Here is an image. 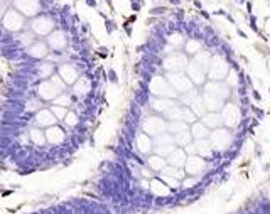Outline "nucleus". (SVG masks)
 Returning <instances> with one entry per match:
<instances>
[{
  "instance_id": "nucleus-1",
  "label": "nucleus",
  "mask_w": 270,
  "mask_h": 214,
  "mask_svg": "<svg viewBox=\"0 0 270 214\" xmlns=\"http://www.w3.org/2000/svg\"><path fill=\"white\" fill-rule=\"evenodd\" d=\"M230 84L221 81H211L206 84V93L203 94V103L204 108H208L209 112H218L225 105V101L230 96Z\"/></svg>"
},
{
  "instance_id": "nucleus-2",
  "label": "nucleus",
  "mask_w": 270,
  "mask_h": 214,
  "mask_svg": "<svg viewBox=\"0 0 270 214\" xmlns=\"http://www.w3.org/2000/svg\"><path fill=\"white\" fill-rule=\"evenodd\" d=\"M209 142L214 152H223L233 143V135L228 128H214L213 133H209Z\"/></svg>"
},
{
  "instance_id": "nucleus-3",
  "label": "nucleus",
  "mask_w": 270,
  "mask_h": 214,
  "mask_svg": "<svg viewBox=\"0 0 270 214\" xmlns=\"http://www.w3.org/2000/svg\"><path fill=\"white\" fill-rule=\"evenodd\" d=\"M44 133H46L47 143H51V145H61V143L68 138V130H66V127L64 125H59V123L49 127Z\"/></svg>"
},
{
  "instance_id": "nucleus-4",
  "label": "nucleus",
  "mask_w": 270,
  "mask_h": 214,
  "mask_svg": "<svg viewBox=\"0 0 270 214\" xmlns=\"http://www.w3.org/2000/svg\"><path fill=\"white\" fill-rule=\"evenodd\" d=\"M219 115H221L223 125H226V127H236L240 121V110L235 105H223Z\"/></svg>"
},
{
  "instance_id": "nucleus-5",
  "label": "nucleus",
  "mask_w": 270,
  "mask_h": 214,
  "mask_svg": "<svg viewBox=\"0 0 270 214\" xmlns=\"http://www.w3.org/2000/svg\"><path fill=\"white\" fill-rule=\"evenodd\" d=\"M206 165H208V162H206L204 157H199V155H189L188 160H186V164H184V169H186L188 174H191V176H197V174H201V172L206 169Z\"/></svg>"
},
{
  "instance_id": "nucleus-6",
  "label": "nucleus",
  "mask_w": 270,
  "mask_h": 214,
  "mask_svg": "<svg viewBox=\"0 0 270 214\" xmlns=\"http://www.w3.org/2000/svg\"><path fill=\"white\" fill-rule=\"evenodd\" d=\"M59 123L57 118L54 116L51 108H47V110H41V112H36V116H34V125L39 127V128H42V127H52V125Z\"/></svg>"
},
{
  "instance_id": "nucleus-7",
  "label": "nucleus",
  "mask_w": 270,
  "mask_h": 214,
  "mask_svg": "<svg viewBox=\"0 0 270 214\" xmlns=\"http://www.w3.org/2000/svg\"><path fill=\"white\" fill-rule=\"evenodd\" d=\"M206 69L203 64H199L196 59L191 61L188 64V73L189 76H191V79H193V83H196V84H201L203 81H204V76H206Z\"/></svg>"
},
{
  "instance_id": "nucleus-8",
  "label": "nucleus",
  "mask_w": 270,
  "mask_h": 214,
  "mask_svg": "<svg viewBox=\"0 0 270 214\" xmlns=\"http://www.w3.org/2000/svg\"><path fill=\"white\" fill-rule=\"evenodd\" d=\"M162 64L167 71H182L188 66V61H186V57L182 54H172V56H169L164 61Z\"/></svg>"
},
{
  "instance_id": "nucleus-9",
  "label": "nucleus",
  "mask_w": 270,
  "mask_h": 214,
  "mask_svg": "<svg viewBox=\"0 0 270 214\" xmlns=\"http://www.w3.org/2000/svg\"><path fill=\"white\" fill-rule=\"evenodd\" d=\"M167 164L172 165V167H177V169H182L184 167L186 160H188V154H186L184 148H174L171 154L167 155Z\"/></svg>"
},
{
  "instance_id": "nucleus-10",
  "label": "nucleus",
  "mask_w": 270,
  "mask_h": 214,
  "mask_svg": "<svg viewBox=\"0 0 270 214\" xmlns=\"http://www.w3.org/2000/svg\"><path fill=\"white\" fill-rule=\"evenodd\" d=\"M166 125H167V123H166L162 118H149V120L145 121V125H144V130L149 132L152 137H157V135L164 133Z\"/></svg>"
},
{
  "instance_id": "nucleus-11",
  "label": "nucleus",
  "mask_w": 270,
  "mask_h": 214,
  "mask_svg": "<svg viewBox=\"0 0 270 214\" xmlns=\"http://www.w3.org/2000/svg\"><path fill=\"white\" fill-rule=\"evenodd\" d=\"M26 51L29 52L30 57L41 61V59H44V57H47V54H49V46H47L46 42L36 41L34 44H30V47H29V49H26Z\"/></svg>"
},
{
  "instance_id": "nucleus-12",
  "label": "nucleus",
  "mask_w": 270,
  "mask_h": 214,
  "mask_svg": "<svg viewBox=\"0 0 270 214\" xmlns=\"http://www.w3.org/2000/svg\"><path fill=\"white\" fill-rule=\"evenodd\" d=\"M213 68H216L214 71H209V76L213 78V79H221V78H225L228 74V64L226 61L223 59V57H214L213 59Z\"/></svg>"
},
{
  "instance_id": "nucleus-13",
  "label": "nucleus",
  "mask_w": 270,
  "mask_h": 214,
  "mask_svg": "<svg viewBox=\"0 0 270 214\" xmlns=\"http://www.w3.org/2000/svg\"><path fill=\"white\" fill-rule=\"evenodd\" d=\"M135 143H137V152L142 154V155L150 154L152 148H154V142H152V138H150L149 135H144V133H140V135L135 137Z\"/></svg>"
},
{
  "instance_id": "nucleus-14",
  "label": "nucleus",
  "mask_w": 270,
  "mask_h": 214,
  "mask_svg": "<svg viewBox=\"0 0 270 214\" xmlns=\"http://www.w3.org/2000/svg\"><path fill=\"white\" fill-rule=\"evenodd\" d=\"M191 137L193 140H203V138H209V128L206 127L203 121H194L191 125Z\"/></svg>"
},
{
  "instance_id": "nucleus-15",
  "label": "nucleus",
  "mask_w": 270,
  "mask_h": 214,
  "mask_svg": "<svg viewBox=\"0 0 270 214\" xmlns=\"http://www.w3.org/2000/svg\"><path fill=\"white\" fill-rule=\"evenodd\" d=\"M201 121L208 127V128H219L223 121H221V115L218 112H209V113H204L201 116Z\"/></svg>"
},
{
  "instance_id": "nucleus-16",
  "label": "nucleus",
  "mask_w": 270,
  "mask_h": 214,
  "mask_svg": "<svg viewBox=\"0 0 270 214\" xmlns=\"http://www.w3.org/2000/svg\"><path fill=\"white\" fill-rule=\"evenodd\" d=\"M147 167L150 169L152 172H160L166 165H167V160H166V157H160V155H150L149 158H147Z\"/></svg>"
},
{
  "instance_id": "nucleus-17",
  "label": "nucleus",
  "mask_w": 270,
  "mask_h": 214,
  "mask_svg": "<svg viewBox=\"0 0 270 214\" xmlns=\"http://www.w3.org/2000/svg\"><path fill=\"white\" fill-rule=\"evenodd\" d=\"M29 138H30V143L34 147H41L46 143V133H44L42 128H39V127H34V128H30L29 132Z\"/></svg>"
},
{
  "instance_id": "nucleus-18",
  "label": "nucleus",
  "mask_w": 270,
  "mask_h": 214,
  "mask_svg": "<svg viewBox=\"0 0 270 214\" xmlns=\"http://www.w3.org/2000/svg\"><path fill=\"white\" fill-rule=\"evenodd\" d=\"M191 142H193V137H191V132H189V130H182V132L174 135V143L179 145V147L181 145L186 147V145H189Z\"/></svg>"
},
{
  "instance_id": "nucleus-19",
  "label": "nucleus",
  "mask_w": 270,
  "mask_h": 214,
  "mask_svg": "<svg viewBox=\"0 0 270 214\" xmlns=\"http://www.w3.org/2000/svg\"><path fill=\"white\" fill-rule=\"evenodd\" d=\"M171 12V7L167 4L162 5V4H155L154 7H150L149 9V15H154V17H164V15H167Z\"/></svg>"
},
{
  "instance_id": "nucleus-20",
  "label": "nucleus",
  "mask_w": 270,
  "mask_h": 214,
  "mask_svg": "<svg viewBox=\"0 0 270 214\" xmlns=\"http://www.w3.org/2000/svg\"><path fill=\"white\" fill-rule=\"evenodd\" d=\"M166 130L171 135H176V133L182 132V130H188V123H184V121H169L166 125Z\"/></svg>"
},
{
  "instance_id": "nucleus-21",
  "label": "nucleus",
  "mask_w": 270,
  "mask_h": 214,
  "mask_svg": "<svg viewBox=\"0 0 270 214\" xmlns=\"http://www.w3.org/2000/svg\"><path fill=\"white\" fill-rule=\"evenodd\" d=\"M199 49H201V44L197 42L196 39H189L188 42H186V52L188 54H196Z\"/></svg>"
},
{
  "instance_id": "nucleus-22",
  "label": "nucleus",
  "mask_w": 270,
  "mask_h": 214,
  "mask_svg": "<svg viewBox=\"0 0 270 214\" xmlns=\"http://www.w3.org/2000/svg\"><path fill=\"white\" fill-rule=\"evenodd\" d=\"M247 20H248V24H250V27H252V30H253V32H257L258 35H262V37H263V34H262L260 27H258V24H257V17H255L253 14L247 15Z\"/></svg>"
},
{
  "instance_id": "nucleus-23",
  "label": "nucleus",
  "mask_w": 270,
  "mask_h": 214,
  "mask_svg": "<svg viewBox=\"0 0 270 214\" xmlns=\"http://www.w3.org/2000/svg\"><path fill=\"white\" fill-rule=\"evenodd\" d=\"M105 22V30H107V34L110 35V34H113V32H115L116 29H118V26H116V22L113 20L112 17H108L107 20H103Z\"/></svg>"
},
{
  "instance_id": "nucleus-24",
  "label": "nucleus",
  "mask_w": 270,
  "mask_h": 214,
  "mask_svg": "<svg viewBox=\"0 0 270 214\" xmlns=\"http://www.w3.org/2000/svg\"><path fill=\"white\" fill-rule=\"evenodd\" d=\"M144 4H145V0H135V2H130V10L133 14H138L142 9H144Z\"/></svg>"
},
{
  "instance_id": "nucleus-25",
  "label": "nucleus",
  "mask_w": 270,
  "mask_h": 214,
  "mask_svg": "<svg viewBox=\"0 0 270 214\" xmlns=\"http://www.w3.org/2000/svg\"><path fill=\"white\" fill-rule=\"evenodd\" d=\"M39 2V9L41 10H49L56 5V0H37Z\"/></svg>"
},
{
  "instance_id": "nucleus-26",
  "label": "nucleus",
  "mask_w": 270,
  "mask_h": 214,
  "mask_svg": "<svg viewBox=\"0 0 270 214\" xmlns=\"http://www.w3.org/2000/svg\"><path fill=\"white\" fill-rule=\"evenodd\" d=\"M122 30L125 32L127 37H132V34H133V24H130L129 20H123V24H122Z\"/></svg>"
},
{
  "instance_id": "nucleus-27",
  "label": "nucleus",
  "mask_w": 270,
  "mask_h": 214,
  "mask_svg": "<svg viewBox=\"0 0 270 214\" xmlns=\"http://www.w3.org/2000/svg\"><path fill=\"white\" fill-rule=\"evenodd\" d=\"M90 30H91V26H90V22L88 20H83L81 24H79V34L81 35L90 34Z\"/></svg>"
},
{
  "instance_id": "nucleus-28",
  "label": "nucleus",
  "mask_w": 270,
  "mask_h": 214,
  "mask_svg": "<svg viewBox=\"0 0 270 214\" xmlns=\"http://www.w3.org/2000/svg\"><path fill=\"white\" fill-rule=\"evenodd\" d=\"M69 22H71V26H79V24H81V17H79V14L73 10L71 15H69Z\"/></svg>"
},
{
  "instance_id": "nucleus-29",
  "label": "nucleus",
  "mask_w": 270,
  "mask_h": 214,
  "mask_svg": "<svg viewBox=\"0 0 270 214\" xmlns=\"http://www.w3.org/2000/svg\"><path fill=\"white\" fill-rule=\"evenodd\" d=\"M107 76H108V81H110V83H113V84H118V74L115 73V69H108Z\"/></svg>"
},
{
  "instance_id": "nucleus-30",
  "label": "nucleus",
  "mask_w": 270,
  "mask_h": 214,
  "mask_svg": "<svg viewBox=\"0 0 270 214\" xmlns=\"http://www.w3.org/2000/svg\"><path fill=\"white\" fill-rule=\"evenodd\" d=\"M96 54H98V57H101V59H105V57L108 56V47H105V46H100L98 49H96Z\"/></svg>"
},
{
  "instance_id": "nucleus-31",
  "label": "nucleus",
  "mask_w": 270,
  "mask_h": 214,
  "mask_svg": "<svg viewBox=\"0 0 270 214\" xmlns=\"http://www.w3.org/2000/svg\"><path fill=\"white\" fill-rule=\"evenodd\" d=\"M169 7H182V0H166Z\"/></svg>"
},
{
  "instance_id": "nucleus-32",
  "label": "nucleus",
  "mask_w": 270,
  "mask_h": 214,
  "mask_svg": "<svg viewBox=\"0 0 270 214\" xmlns=\"http://www.w3.org/2000/svg\"><path fill=\"white\" fill-rule=\"evenodd\" d=\"M85 4L90 9H98V0H85Z\"/></svg>"
},
{
  "instance_id": "nucleus-33",
  "label": "nucleus",
  "mask_w": 270,
  "mask_h": 214,
  "mask_svg": "<svg viewBox=\"0 0 270 214\" xmlns=\"http://www.w3.org/2000/svg\"><path fill=\"white\" fill-rule=\"evenodd\" d=\"M197 14H199V15H201L203 19H206V20H211V14L208 12V10L201 9V10H197Z\"/></svg>"
},
{
  "instance_id": "nucleus-34",
  "label": "nucleus",
  "mask_w": 270,
  "mask_h": 214,
  "mask_svg": "<svg viewBox=\"0 0 270 214\" xmlns=\"http://www.w3.org/2000/svg\"><path fill=\"white\" fill-rule=\"evenodd\" d=\"M245 7H247V14H253V0H247Z\"/></svg>"
},
{
  "instance_id": "nucleus-35",
  "label": "nucleus",
  "mask_w": 270,
  "mask_h": 214,
  "mask_svg": "<svg viewBox=\"0 0 270 214\" xmlns=\"http://www.w3.org/2000/svg\"><path fill=\"white\" fill-rule=\"evenodd\" d=\"M137 19H138V15H137V14H133V12H132V14L129 15V17L125 19V20H129L130 24H135V22H137Z\"/></svg>"
},
{
  "instance_id": "nucleus-36",
  "label": "nucleus",
  "mask_w": 270,
  "mask_h": 214,
  "mask_svg": "<svg viewBox=\"0 0 270 214\" xmlns=\"http://www.w3.org/2000/svg\"><path fill=\"white\" fill-rule=\"evenodd\" d=\"M226 12L228 10H225V9H218V10H214V15H218V17H225V15H226Z\"/></svg>"
},
{
  "instance_id": "nucleus-37",
  "label": "nucleus",
  "mask_w": 270,
  "mask_h": 214,
  "mask_svg": "<svg viewBox=\"0 0 270 214\" xmlns=\"http://www.w3.org/2000/svg\"><path fill=\"white\" fill-rule=\"evenodd\" d=\"M193 5H194V9H197V10L204 9V7H203V2H201V0H193Z\"/></svg>"
},
{
  "instance_id": "nucleus-38",
  "label": "nucleus",
  "mask_w": 270,
  "mask_h": 214,
  "mask_svg": "<svg viewBox=\"0 0 270 214\" xmlns=\"http://www.w3.org/2000/svg\"><path fill=\"white\" fill-rule=\"evenodd\" d=\"M225 19H226L228 22H231V24H236V19L233 17V15H231V14H230V12H226V15H225Z\"/></svg>"
},
{
  "instance_id": "nucleus-39",
  "label": "nucleus",
  "mask_w": 270,
  "mask_h": 214,
  "mask_svg": "<svg viewBox=\"0 0 270 214\" xmlns=\"http://www.w3.org/2000/svg\"><path fill=\"white\" fill-rule=\"evenodd\" d=\"M103 2H105V4H107L108 7H110V10H112V14H115V7H113V0H103Z\"/></svg>"
},
{
  "instance_id": "nucleus-40",
  "label": "nucleus",
  "mask_w": 270,
  "mask_h": 214,
  "mask_svg": "<svg viewBox=\"0 0 270 214\" xmlns=\"http://www.w3.org/2000/svg\"><path fill=\"white\" fill-rule=\"evenodd\" d=\"M98 15L103 19V20H107V19H108V14H107V12H103V10H98Z\"/></svg>"
},
{
  "instance_id": "nucleus-41",
  "label": "nucleus",
  "mask_w": 270,
  "mask_h": 214,
  "mask_svg": "<svg viewBox=\"0 0 270 214\" xmlns=\"http://www.w3.org/2000/svg\"><path fill=\"white\" fill-rule=\"evenodd\" d=\"M236 32H238V35H241V37H243V39H247V34H245V32L240 29V27H236Z\"/></svg>"
},
{
  "instance_id": "nucleus-42",
  "label": "nucleus",
  "mask_w": 270,
  "mask_h": 214,
  "mask_svg": "<svg viewBox=\"0 0 270 214\" xmlns=\"http://www.w3.org/2000/svg\"><path fill=\"white\" fill-rule=\"evenodd\" d=\"M4 34H5V27L2 26V24H0V37H2V35H4Z\"/></svg>"
},
{
  "instance_id": "nucleus-43",
  "label": "nucleus",
  "mask_w": 270,
  "mask_h": 214,
  "mask_svg": "<svg viewBox=\"0 0 270 214\" xmlns=\"http://www.w3.org/2000/svg\"><path fill=\"white\" fill-rule=\"evenodd\" d=\"M235 2H236L238 5H245V2H247V0H235Z\"/></svg>"
},
{
  "instance_id": "nucleus-44",
  "label": "nucleus",
  "mask_w": 270,
  "mask_h": 214,
  "mask_svg": "<svg viewBox=\"0 0 270 214\" xmlns=\"http://www.w3.org/2000/svg\"><path fill=\"white\" fill-rule=\"evenodd\" d=\"M76 2H78V0H71V4H73V5H76Z\"/></svg>"
},
{
  "instance_id": "nucleus-45",
  "label": "nucleus",
  "mask_w": 270,
  "mask_h": 214,
  "mask_svg": "<svg viewBox=\"0 0 270 214\" xmlns=\"http://www.w3.org/2000/svg\"><path fill=\"white\" fill-rule=\"evenodd\" d=\"M152 2H154V4H159V0H152Z\"/></svg>"
},
{
  "instance_id": "nucleus-46",
  "label": "nucleus",
  "mask_w": 270,
  "mask_h": 214,
  "mask_svg": "<svg viewBox=\"0 0 270 214\" xmlns=\"http://www.w3.org/2000/svg\"><path fill=\"white\" fill-rule=\"evenodd\" d=\"M0 192H2V185H0Z\"/></svg>"
}]
</instances>
